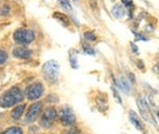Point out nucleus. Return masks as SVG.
<instances>
[{"instance_id": "obj_1", "label": "nucleus", "mask_w": 159, "mask_h": 134, "mask_svg": "<svg viewBox=\"0 0 159 134\" xmlns=\"http://www.w3.org/2000/svg\"><path fill=\"white\" fill-rule=\"evenodd\" d=\"M24 98V93L17 87H13L0 97V107L9 108L18 104Z\"/></svg>"}, {"instance_id": "obj_2", "label": "nucleus", "mask_w": 159, "mask_h": 134, "mask_svg": "<svg viewBox=\"0 0 159 134\" xmlns=\"http://www.w3.org/2000/svg\"><path fill=\"white\" fill-rule=\"evenodd\" d=\"M58 72H60V64L55 60H49L43 63V73L45 78L50 82H55L57 80Z\"/></svg>"}, {"instance_id": "obj_3", "label": "nucleus", "mask_w": 159, "mask_h": 134, "mask_svg": "<svg viewBox=\"0 0 159 134\" xmlns=\"http://www.w3.org/2000/svg\"><path fill=\"white\" fill-rule=\"evenodd\" d=\"M137 105H138L140 114L142 115V117L144 118L145 120H148V122L152 123L155 127H157V122L155 120V117L153 116L152 109H151L150 105L148 104L147 100L143 98V97H139V98L137 99Z\"/></svg>"}, {"instance_id": "obj_4", "label": "nucleus", "mask_w": 159, "mask_h": 134, "mask_svg": "<svg viewBox=\"0 0 159 134\" xmlns=\"http://www.w3.org/2000/svg\"><path fill=\"white\" fill-rule=\"evenodd\" d=\"M34 37L33 31L28 29H19L14 33V40L19 45H30Z\"/></svg>"}, {"instance_id": "obj_5", "label": "nucleus", "mask_w": 159, "mask_h": 134, "mask_svg": "<svg viewBox=\"0 0 159 134\" xmlns=\"http://www.w3.org/2000/svg\"><path fill=\"white\" fill-rule=\"evenodd\" d=\"M45 88H43V84L40 82H36V84H32L25 89V96L28 97V99L34 100L39 98L43 95Z\"/></svg>"}, {"instance_id": "obj_6", "label": "nucleus", "mask_w": 159, "mask_h": 134, "mask_svg": "<svg viewBox=\"0 0 159 134\" xmlns=\"http://www.w3.org/2000/svg\"><path fill=\"white\" fill-rule=\"evenodd\" d=\"M58 117L61 119V123L66 127H70V126L74 125L75 123V116H74L72 110L70 108H64L61 109L60 113H58Z\"/></svg>"}, {"instance_id": "obj_7", "label": "nucleus", "mask_w": 159, "mask_h": 134, "mask_svg": "<svg viewBox=\"0 0 159 134\" xmlns=\"http://www.w3.org/2000/svg\"><path fill=\"white\" fill-rule=\"evenodd\" d=\"M57 117V112L54 108H49L43 112V117L40 119V125L43 128H50L52 123L54 122Z\"/></svg>"}, {"instance_id": "obj_8", "label": "nucleus", "mask_w": 159, "mask_h": 134, "mask_svg": "<svg viewBox=\"0 0 159 134\" xmlns=\"http://www.w3.org/2000/svg\"><path fill=\"white\" fill-rule=\"evenodd\" d=\"M43 109V104L40 102H36L33 105H31L29 107L27 114H25V122L28 123H32L38 117L39 113L42 112Z\"/></svg>"}, {"instance_id": "obj_9", "label": "nucleus", "mask_w": 159, "mask_h": 134, "mask_svg": "<svg viewBox=\"0 0 159 134\" xmlns=\"http://www.w3.org/2000/svg\"><path fill=\"white\" fill-rule=\"evenodd\" d=\"M13 55L17 58H22V59H27L30 58L32 56V52L29 49L25 48H16L13 52Z\"/></svg>"}, {"instance_id": "obj_10", "label": "nucleus", "mask_w": 159, "mask_h": 134, "mask_svg": "<svg viewBox=\"0 0 159 134\" xmlns=\"http://www.w3.org/2000/svg\"><path fill=\"white\" fill-rule=\"evenodd\" d=\"M129 119L132 122L133 125L135 126L136 129H138L139 131H143L144 130V126H143V123L140 120V118L138 117V115L136 114L134 111H129Z\"/></svg>"}, {"instance_id": "obj_11", "label": "nucleus", "mask_w": 159, "mask_h": 134, "mask_svg": "<svg viewBox=\"0 0 159 134\" xmlns=\"http://www.w3.org/2000/svg\"><path fill=\"white\" fill-rule=\"evenodd\" d=\"M111 13L116 18H122L125 15V10L121 4H116V6H112Z\"/></svg>"}, {"instance_id": "obj_12", "label": "nucleus", "mask_w": 159, "mask_h": 134, "mask_svg": "<svg viewBox=\"0 0 159 134\" xmlns=\"http://www.w3.org/2000/svg\"><path fill=\"white\" fill-rule=\"evenodd\" d=\"M25 105L24 104L17 106V107L12 111V117L14 118V119H18V118L21 117L22 113H24V111H25Z\"/></svg>"}, {"instance_id": "obj_13", "label": "nucleus", "mask_w": 159, "mask_h": 134, "mask_svg": "<svg viewBox=\"0 0 159 134\" xmlns=\"http://www.w3.org/2000/svg\"><path fill=\"white\" fill-rule=\"evenodd\" d=\"M118 86H119L120 89L125 92H129L130 90V82H129L125 78H123V77L118 80Z\"/></svg>"}, {"instance_id": "obj_14", "label": "nucleus", "mask_w": 159, "mask_h": 134, "mask_svg": "<svg viewBox=\"0 0 159 134\" xmlns=\"http://www.w3.org/2000/svg\"><path fill=\"white\" fill-rule=\"evenodd\" d=\"M53 17L56 18V19H58L60 21H61V24H64V25H67L69 24V20H68V17L66 16V15L61 14V13H58V12H55L54 15H53Z\"/></svg>"}, {"instance_id": "obj_15", "label": "nucleus", "mask_w": 159, "mask_h": 134, "mask_svg": "<svg viewBox=\"0 0 159 134\" xmlns=\"http://www.w3.org/2000/svg\"><path fill=\"white\" fill-rule=\"evenodd\" d=\"M1 134H24L22 130L18 127H11L7 130H4Z\"/></svg>"}, {"instance_id": "obj_16", "label": "nucleus", "mask_w": 159, "mask_h": 134, "mask_svg": "<svg viewBox=\"0 0 159 134\" xmlns=\"http://www.w3.org/2000/svg\"><path fill=\"white\" fill-rule=\"evenodd\" d=\"M83 49H84V52L87 54H90V55H94V50L92 49L90 45H88L87 43H83Z\"/></svg>"}, {"instance_id": "obj_17", "label": "nucleus", "mask_w": 159, "mask_h": 134, "mask_svg": "<svg viewBox=\"0 0 159 134\" xmlns=\"http://www.w3.org/2000/svg\"><path fill=\"white\" fill-rule=\"evenodd\" d=\"M60 2L66 10H68V11H72V6H71L70 2H69L68 0H60Z\"/></svg>"}, {"instance_id": "obj_18", "label": "nucleus", "mask_w": 159, "mask_h": 134, "mask_svg": "<svg viewBox=\"0 0 159 134\" xmlns=\"http://www.w3.org/2000/svg\"><path fill=\"white\" fill-rule=\"evenodd\" d=\"M7 59V54L4 52V51L0 50V66L6 63Z\"/></svg>"}, {"instance_id": "obj_19", "label": "nucleus", "mask_w": 159, "mask_h": 134, "mask_svg": "<svg viewBox=\"0 0 159 134\" xmlns=\"http://www.w3.org/2000/svg\"><path fill=\"white\" fill-rule=\"evenodd\" d=\"M84 37L86 38L88 41H93V40H96V35L93 34L92 32H86L85 34H84Z\"/></svg>"}, {"instance_id": "obj_20", "label": "nucleus", "mask_w": 159, "mask_h": 134, "mask_svg": "<svg viewBox=\"0 0 159 134\" xmlns=\"http://www.w3.org/2000/svg\"><path fill=\"white\" fill-rule=\"evenodd\" d=\"M9 12H10V6H4L1 10H0V14H1L2 16H7V15L9 14Z\"/></svg>"}, {"instance_id": "obj_21", "label": "nucleus", "mask_w": 159, "mask_h": 134, "mask_svg": "<svg viewBox=\"0 0 159 134\" xmlns=\"http://www.w3.org/2000/svg\"><path fill=\"white\" fill-rule=\"evenodd\" d=\"M63 134H79V130L76 128H70L69 130L65 131Z\"/></svg>"}, {"instance_id": "obj_22", "label": "nucleus", "mask_w": 159, "mask_h": 134, "mask_svg": "<svg viewBox=\"0 0 159 134\" xmlns=\"http://www.w3.org/2000/svg\"><path fill=\"white\" fill-rule=\"evenodd\" d=\"M70 63H71V64H72V67H73L74 69L78 68V63H76L75 56H70Z\"/></svg>"}, {"instance_id": "obj_23", "label": "nucleus", "mask_w": 159, "mask_h": 134, "mask_svg": "<svg viewBox=\"0 0 159 134\" xmlns=\"http://www.w3.org/2000/svg\"><path fill=\"white\" fill-rule=\"evenodd\" d=\"M112 92H114V94H115V97H116V98H117V102H119V104H121L122 100H121V98H120V97H119V95H118L117 90L115 89V88H112Z\"/></svg>"}, {"instance_id": "obj_24", "label": "nucleus", "mask_w": 159, "mask_h": 134, "mask_svg": "<svg viewBox=\"0 0 159 134\" xmlns=\"http://www.w3.org/2000/svg\"><path fill=\"white\" fill-rule=\"evenodd\" d=\"M134 34H135L136 38H137L138 40H144V41L147 40V38H145L144 36H142V35H141V34H137V33H134Z\"/></svg>"}, {"instance_id": "obj_25", "label": "nucleus", "mask_w": 159, "mask_h": 134, "mask_svg": "<svg viewBox=\"0 0 159 134\" xmlns=\"http://www.w3.org/2000/svg\"><path fill=\"white\" fill-rule=\"evenodd\" d=\"M122 2L126 6H132V4H133V0H122Z\"/></svg>"}, {"instance_id": "obj_26", "label": "nucleus", "mask_w": 159, "mask_h": 134, "mask_svg": "<svg viewBox=\"0 0 159 134\" xmlns=\"http://www.w3.org/2000/svg\"><path fill=\"white\" fill-rule=\"evenodd\" d=\"M130 45H132V48H133V51H134L135 53H138V48L136 47L134 43H130Z\"/></svg>"}, {"instance_id": "obj_27", "label": "nucleus", "mask_w": 159, "mask_h": 134, "mask_svg": "<svg viewBox=\"0 0 159 134\" xmlns=\"http://www.w3.org/2000/svg\"><path fill=\"white\" fill-rule=\"evenodd\" d=\"M2 116V114H1V113H0V117H1Z\"/></svg>"}]
</instances>
